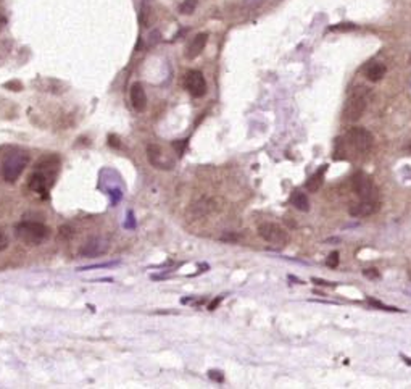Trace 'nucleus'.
<instances>
[{
	"label": "nucleus",
	"mask_w": 411,
	"mask_h": 389,
	"mask_svg": "<svg viewBox=\"0 0 411 389\" xmlns=\"http://www.w3.org/2000/svg\"><path fill=\"white\" fill-rule=\"evenodd\" d=\"M15 235L21 242L28 244V246H40L49 239L50 229L44 223H39V221L25 220L16 225Z\"/></svg>",
	"instance_id": "obj_1"
},
{
	"label": "nucleus",
	"mask_w": 411,
	"mask_h": 389,
	"mask_svg": "<svg viewBox=\"0 0 411 389\" xmlns=\"http://www.w3.org/2000/svg\"><path fill=\"white\" fill-rule=\"evenodd\" d=\"M50 166H52V163H46V162L37 163V168L32 171V174L29 176V181H28V187L32 192L47 197V194L50 191V186L53 184V178H55V173H52Z\"/></svg>",
	"instance_id": "obj_2"
},
{
	"label": "nucleus",
	"mask_w": 411,
	"mask_h": 389,
	"mask_svg": "<svg viewBox=\"0 0 411 389\" xmlns=\"http://www.w3.org/2000/svg\"><path fill=\"white\" fill-rule=\"evenodd\" d=\"M28 162H29L28 153L21 152V150L10 152L2 163V176H4L5 183H10V184L16 183L18 178L23 174Z\"/></svg>",
	"instance_id": "obj_3"
},
{
	"label": "nucleus",
	"mask_w": 411,
	"mask_h": 389,
	"mask_svg": "<svg viewBox=\"0 0 411 389\" xmlns=\"http://www.w3.org/2000/svg\"><path fill=\"white\" fill-rule=\"evenodd\" d=\"M366 105H368V101H366V95L363 92L352 94L347 99L345 105H343L342 118L345 121H352V123H353V121H358L364 113Z\"/></svg>",
	"instance_id": "obj_4"
},
{
	"label": "nucleus",
	"mask_w": 411,
	"mask_h": 389,
	"mask_svg": "<svg viewBox=\"0 0 411 389\" xmlns=\"http://www.w3.org/2000/svg\"><path fill=\"white\" fill-rule=\"evenodd\" d=\"M353 191L358 196L360 201H368V199H379L377 197V187L374 186L371 176L366 173H357L353 176Z\"/></svg>",
	"instance_id": "obj_5"
},
{
	"label": "nucleus",
	"mask_w": 411,
	"mask_h": 389,
	"mask_svg": "<svg viewBox=\"0 0 411 389\" xmlns=\"http://www.w3.org/2000/svg\"><path fill=\"white\" fill-rule=\"evenodd\" d=\"M258 235L266 242L273 244V246H285L289 241V235L276 223H263L258 226Z\"/></svg>",
	"instance_id": "obj_6"
},
{
	"label": "nucleus",
	"mask_w": 411,
	"mask_h": 389,
	"mask_svg": "<svg viewBox=\"0 0 411 389\" xmlns=\"http://www.w3.org/2000/svg\"><path fill=\"white\" fill-rule=\"evenodd\" d=\"M347 139L352 146L360 152H369L373 144H374V138H373L371 132L364 128H360V126L350 128L347 131Z\"/></svg>",
	"instance_id": "obj_7"
},
{
	"label": "nucleus",
	"mask_w": 411,
	"mask_h": 389,
	"mask_svg": "<svg viewBox=\"0 0 411 389\" xmlns=\"http://www.w3.org/2000/svg\"><path fill=\"white\" fill-rule=\"evenodd\" d=\"M108 250H110V242L105 238L95 236V238L87 239L79 247L77 254L84 259H95V257H100V255H105Z\"/></svg>",
	"instance_id": "obj_8"
},
{
	"label": "nucleus",
	"mask_w": 411,
	"mask_h": 389,
	"mask_svg": "<svg viewBox=\"0 0 411 389\" xmlns=\"http://www.w3.org/2000/svg\"><path fill=\"white\" fill-rule=\"evenodd\" d=\"M184 86L189 92H191L192 97H203L207 92V81L203 74L197 71V70H191L187 71L184 76Z\"/></svg>",
	"instance_id": "obj_9"
},
{
	"label": "nucleus",
	"mask_w": 411,
	"mask_h": 389,
	"mask_svg": "<svg viewBox=\"0 0 411 389\" xmlns=\"http://www.w3.org/2000/svg\"><path fill=\"white\" fill-rule=\"evenodd\" d=\"M219 208L216 199L213 197H202L198 201L192 202V205L189 207V215L194 218H203L207 215H212L213 212Z\"/></svg>",
	"instance_id": "obj_10"
},
{
	"label": "nucleus",
	"mask_w": 411,
	"mask_h": 389,
	"mask_svg": "<svg viewBox=\"0 0 411 389\" xmlns=\"http://www.w3.org/2000/svg\"><path fill=\"white\" fill-rule=\"evenodd\" d=\"M379 208H381L379 199H368V201H360L358 204H353L348 212L352 217H368L376 213Z\"/></svg>",
	"instance_id": "obj_11"
},
{
	"label": "nucleus",
	"mask_w": 411,
	"mask_h": 389,
	"mask_svg": "<svg viewBox=\"0 0 411 389\" xmlns=\"http://www.w3.org/2000/svg\"><path fill=\"white\" fill-rule=\"evenodd\" d=\"M129 97H131V104H132V107H134L136 112H143V110L147 108V95H146V91H143V86L140 83H134L131 86Z\"/></svg>",
	"instance_id": "obj_12"
},
{
	"label": "nucleus",
	"mask_w": 411,
	"mask_h": 389,
	"mask_svg": "<svg viewBox=\"0 0 411 389\" xmlns=\"http://www.w3.org/2000/svg\"><path fill=\"white\" fill-rule=\"evenodd\" d=\"M207 41H208V34H205V32H200V34H197L191 41V44L187 46V49H186V59H189V60L197 59L198 55L203 52V49L207 46Z\"/></svg>",
	"instance_id": "obj_13"
},
{
	"label": "nucleus",
	"mask_w": 411,
	"mask_h": 389,
	"mask_svg": "<svg viewBox=\"0 0 411 389\" xmlns=\"http://www.w3.org/2000/svg\"><path fill=\"white\" fill-rule=\"evenodd\" d=\"M147 155H149V160L153 166H157V168H170L171 163L168 162H163V152L158 146H155V144H152V146L147 147Z\"/></svg>",
	"instance_id": "obj_14"
},
{
	"label": "nucleus",
	"mask_w": 411,
	"mask_h": 389,
	"mask_svg": "<svg viewBox=\"0 0 411 389\" xmlns=\"http://www.w3.org/2000/svg\"><path fill=\"white\" fill-rule=\"evenodd\" d=\"M326 170H327V165H323L321 166V168L315 173V174H312L310 176V180L306 181V184H305V187H306V191H310V192H316L318 189H321V186H323V183H324V174H326Z\"/></svg>",
	"instance_id": "obj_15"
},
{
	"label": "nucleus",
	"mask_w": 411,
	"mask_h": 389,
	"mask_svg": "<svg viewBox=\"0 0 411 389\" xmlns=\"http://www.w3.org/2000/svg\"><path fill=\"white\" fill-rule=\"evenodd\" d=\"M385 73H387V68H385L384 63H371L368 68L364 70V76L368 77L371 83L381 81L382 77L385 76Z\"/></svg>",
	"instance_id": "obj_16"
},
{
	"label": "nucleus",
	"mask_w": 411,
	"mask_h": 389,
	"mask_svg": "<svg viewBox=\"0 0 411 389\" xmlns=\"http://www.w3.org/2000/svg\"><path fill=\"white\" fill-rule=\"evenodd\" d=\"M292 205L297 210H300V212H308V210H310V201H308L306 194L300 192V191H295L294 196H292Z\"/></svg>",
	"instance_id": "obj_17"
},
{
	"label": "nucleus",
	"mask_w": 411,
	"mask_h": 389,
	"mask_svg": "<svg viewBox=\"0 0 411 389\" xmlns=\"http://www.w3.org/2000/svg\"><path fill=\"white\" fill-rule=\"evenodd\" d=\"M197 0H184V2L181 4L179 7V12L182 15H192L195 12V8H197Z\"/></svg>",
	"instance_id": "obj_18"
},
{
	"label": "nucleus",
	"mask_w": 411,
	"mask_h": 389,
	"mask_svg": "<svg viewBox=\"0 0 411 389\" xmlns=\"http://www.w3.org/2000/svg\"><path fill=\"white\" fill-rule=\"evenodd\" d=\"M369 304L374 305V307H377V308H381V310H387V312H400V308L388 307V305H385V304H382L379 301H374V299H369Z\"/></svg>",
	"instance_id": "obj_19"
},
{
	"label": "nucleus",
	"mask_w": 411,
	"mask_h": 389,
	"mask_svg": "<svg viewBox=\"0 0 411 389\" xmlns=\"http://www.w3.org/2000/svg\"><path fill=\"white\" fill-rule=\"evenodd\" d=\"M339 260H340V259H339V252L336 250V252H332V254L329 255V257H327V262H326V263H327V266H329V268H337V265H339Z\"/></svg>",
	"instance_id": "obj_20"
},
{
	"label": "nucleus",
	"mask_w": 411,
	"mask_h": 389,
	"mask_svg": "<svg viewBox=\"0 0 411 389\" xmlns=\"http://www.w3.org/2000/svg\"><path fill=\"white\" fill-rule=\"evenodd\" d=\"M208 376L212 378L213 381H218V383H223V381H224L223 373L218 372V370H210V372H208Z\"/></svg>",
	"instance_id": "obj_21"
},
{
	"label": "nucleus",
	"mask_w": 411,
	"mask_h": 389,
	"mask_svg": "<svg viewBox=\"0 0 411 389\" xmlns=\"http://www.w3.org/2000/svg\"><path fill=\"white\" fill-rule=\"evenodd\" d=\"M352 29H357V26L352 25V23L337 25V26H332V28H329V31H352Z\"/></svg>",
	"instance_id": "obj_22"
},
{
	"label": "nucleus",
	"mask_w": 411,
	"mask_h": 389,
	"mask_svg": "<svg viewBox=\"0 0 411 389\" xmlns=\"http://www.w3.org/2000/svg\"><path fill=\"white\" fill-rule=\"evenodd\" d=\"M363 275H364L366 278H371V280H377V278L381 276L379 271H377L376 268H366V270H363Z\"/></svg>",
	"instance_id": "obj_23"
},
{
	"label": "nucleus",
	"mask_w": 411,
	"mask_h": 389,
	"mask_svg": "<svg viewBox=\"0 0 411 389\" xmlns=\"http://www.w3.org/2000/svg\"><path fill=\"white\" fill-rule=\"evenodd\" d=\"M8 244H10V241H8V238L5 236V232L0 231V252H4V250L8 247Z\"/></svg>",
	"instance_id": "obj_24"
},
{
	"label": "nucleus",
	"mask_w": 411,
	"mask_h": 389,
	"mask_svg": "<svg viewBox=\"0 0 411 389\" xmlns=\"http://www.w3.org/2000/svg\"><path fill=\"white\" fill-rule=\"evenodd\" d=\"M186 146H187V141H176V142H173V147L177 149V153H179V155H182Z\"/></svg>",
	"instance_id": "obj_25"
},
{
	"label": "nucleus",
	"mask_w": 411,
	"mask_h": 389,
	"mask_svg": "<svg viewBox=\"0 0 411 389\" xmlns=\"http://www.w3.org/2000/svg\"><path fill=\"white\" fill-rule=\"evenodd\" d=\"M221 301H223V297H218L215 302H212V304H210V307H208V308H210V310H215V308L218 307V304H219Z\"/></svg>",
	"instance_id": "obj_26"
},
{
	"label": "nucleus",
	"mask_w": 411,
	"mask_h": 389,
	"mask_svg": "<svg viewBox=\"0 0 411 389\" xmlns=\"http://www.w3.org/2000/svg\"><path fill=\"white\" fill-rule=\"evenodd\" d=\"M313 281H315L316 284H321V286H329V283H327V281H323V280H316V278H313Z\"/></svg>",
	"instance_id": "obj_27"
},
{
	"label": "nucleus",
	"mask_w": 411,
	"mask_h": 389,
	"mask_svg": "<svg viewBox=\"0 0 411 389\" xmlns=\"http://www.w3.org/2000/svg\"><path fill=\"white\" fill-rule=\"evenodd\" d=\"M402 359H403V362H405V363L411 365V359H409V357H405V355H402Z\"/></svg>",
	"instance_id": "obj_28"
},
{
	"label": "nucleus",
	"mask_w": 411,
	"mask_h": 389,
	"mask_svg": "<svg viewBox=\"0 0 411 389\" xmlns=\"http://www.w3.org/2000/svg\"><path fill=\"white\" fill-rule=\"evenodd\" d=\"M409 152H411V146H409Z\"/></svg>",
	"instance_id": "obj_29"
}]
</instances>
